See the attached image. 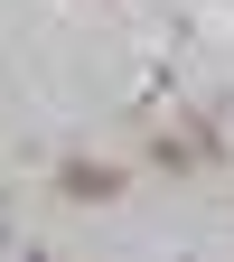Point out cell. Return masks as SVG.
<instances>
[{"label": "cell", "mask_w": 234, "mask_h": 262, "mask_svg": "<svg viewBox=\"0 0 234 262\" xmlns=\"http://www.w3.org/2000/svg\"><path fill=\"white\" fill-rule=\"evenodd\" d=\"M66 196H113V169H66Z\"/></svg>", "instance_id": "6da1fadb"}]
</instances>
